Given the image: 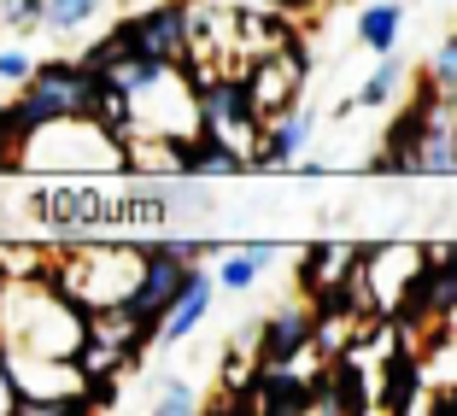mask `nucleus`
Segmentation results:
<instances>
[{"label": "nucleus", "instance_id": "9b49d317", "mask_svg": "<svg viewBox=\"0 0 457 416\" xmlns=\"http://www.w3.org/2000/svg\"><path fill=\"white\" fill-rule=\"evenodd\" d=\"M0 24L18 29V36H29V29L47 24V0H0Z\"/></svg>", "mask_w": 457, "mask_h": 416}, {"label": "nucleus", "instance_id": "9d476101", "mask_svg": "<svg viewBox=\"0 0 457 416\" xmlns=\"http://www.w3.org/2000/svg\"><path fill=\"white\" fill-rule=\"evenodd\" d=\"M106 12V0H47V36H77V29H88L95 18Z\"/></svg>", "mask_w": 457, "mask_h": 416}, {"label": "nucleus", "instance_id": "f257e3e1", "mask_svg": "<svg viewBox=\"0 0 457 416\" xmlns=\"http://www.w3.org/2000/svg\"><path fill=\"white\" fill-rule=\"evenodd\" d=\"M100 100H106V77L100 65H65V59H47L36 65V77L24 82V100L6 112V129L29 135V129H47L59 118H95Z\"/></svg>", "mask_w": 457, "mask_h": 416}, {"label": "nucleus", "instance_id": "ddd939ff", "mask_svg": "<svg viewBox=\"0 0 457 416\" xmlns=\"http://www.w3.org/2000/svg\"><path fill=\"white\" fill-rule=\"evenodd\" d=\"M29 77H36V59H29L24 47H0V82H6V88H24Z\"/></svg>", "mask_w": 457, "mask_h": 416}, {"label": "nucleus", "instance_id": "39448f33", "mask_svg": "<svg viewBox=\"0 0 457 416\" xmlns=\"http://www.w3.org/2000/svg\"><path fill=\"white\" fill-rule=\"evenodd\" d=\"M311 129H317V118H311L305 106L282 112V118H270V135L258 141V164H270V171H282V164H294L299 153L311 147Z\"/></svg>", "mask_w": 457, "mask_h": 416}, {"label": "nucleus", "instance_id": "20e7f679", "mask_svg": "<svg viewBox=\"0 0 457 416\" xmlns=\"http://www.w3.org/2000/svg\"><path fill=\"white\" fill-rule=\"evenodd\" d=\"M217 294H223L217 270H200V264H194V276H188V287H182V299L170 305V317H164V329H159V346H182V340H188L194 329L212 317Z\"/></svg>", "mask_w": 457, "mask_h": 416}, {"label": "nucleus", "instance_id": "423d86ee", "mask_svg": "<svg viewBox=\"0 0 457 416\" xmlns=\"http://www.w3.org/2000/svg\"><path fill=\"white\" fill-rule=\"evenodd\" d=\"M399 29H404V0H370V6L358 12V41L376 59L399 47Z\"/></svg>", "mask_w": 457, "mask_h": 416}, {"label": "nucleus", "instance_id": "1a4fd4ad", "mask_svg": "<svg viewBox=\"0 0 457 416\" xmlns=\"http://www.w3.org/2000/svg\"><path fill=\"white\" fill-rule=\"evenodd\" d=\"M147 411H159V416H194V411H200V387L182 381V376H159V381H153V393H147Z\"/></svg>", "mask_w": 457, "mask_h": 416}, {"label": "nucleus", "instance_id": "f03ea898", "mask_svg": "<svg viewBox=\"0 0 457 416\" xmlns=\"http://www.w3.org/2000/svg\"><path fill=\"white\" fill-rule=\"evenodd\" d=\"M188 36H194L188 6H153V12L129 18V24L118 29L123 47H135V54H159V59H182L188 54Z\"/></svg>", "mask_w": 457, "mask_h": 416}, {"label": "nucleus", "instance_id": "7ed1b4c3", "mask_svg": "<svg viewBox=\"0 0 457 416\" xmlns=\"http://www.w3.org/2000/svg\"><path fill=\"white\" fill-rule=\"evenodd\" d=\"M311 346H317V311L282 305V311H270V317H264L253 358H258V363H299Z\"/></svg>", "mask_w": 457, "mask_h": 416}, {"label": "nucleus", "instance_id": "6e6552de", "mask_svg": "<svg viewBox=\"0 0 457 416\" xmlns=\"http://www.w3.org/2000/svg\"><path fill=\"white\" fill-rule=\"evenodd\" d=\"M399 82H404V59H399V47H393V54H381V65L363 77V88H358V112H381L393 95H399Z\"/></svg>", "mask_w": 457, "mask_h": 416}, {"label": "nucleus", "instance_id": "f8f14e48", "mask_svg": "<svg viewBox=\"0 0 457 416\" xmlns=\"http://www.w3.org/2000/svg\"><path fill=\"white\" fill-rule=\"evenodd\" d=\"M428 82L440 95H457V29L440 41V54H434V65H428Z\"/></svg>", "mask_w": 457, "mask_h": 416}, {"label": "nucleus", "instance_id": "0eeeda50", "mask_svg": "<svg viewBox=\"0 0 457 416\" xmlns=\"http://www.w3.org/2000/svg\"><path fill=\"white\" fill-rule=\"evenodd\" d=\"M276 258H282V246H276V241H253V246H241V253H228L223 264H217V282H223V294H246V287H253Z\"/></svg>", "mask_w": 457, "mask_h": 416}]
</instances>
